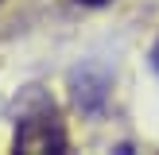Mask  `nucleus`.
Masks as SVG:
<instances>
[{"label":"nucleus","mask_w":159,"mask_h":155,"mask_svg":"<svg viewBox=\"0 0 159 155\" xmlns=\"http://www.w3.org/2000/svg\"><path fill=\"white\" fill-rule=\"evenodd\" d=\"M16 151H66V128L47 97H35V105L16 124Z\"/></svg>","instance_id":"f257e3e1"},{"label":"nucleus","mask_w":159,"mask_h":155,"mask_svg":"<svg viewBox=\"0 0 159 155\" xmlns=\"http://www.w3.org/2000/svg\"><path fill=\"white\" fill-rule=\"evenodd\" d=\"M152 66H155V70H159V43H155V46H152Z\"/></svg>","instance_id":"20e7f679"},{"label":"nucleus","mask_w":159,"mask_h":155,"mask_svg":"<svg viewBox=\"0 0 159 155\" xmlns=\"http://www.w3.org/2000/svg\"><path fill=\"white\" fill-rule=\"evenodd\" d=\"M78 4H85V8H101V4H113V0H78Z\"/></svg>","instance_id":"7ed1b4c3"},{"label":"nucleus","mask_w":159,"mask_h":155,"mask_svg":"<svg viewBox=\"0 0 159 155\" xmlns=\"http://www.w3.org/2000/svg\"><path fill=\"white\" fill-rule=\"evenodd\" d=\"M74 97H78V105L85 108V113H97L101 105H105V97H109V74L101 66H82V70H74Z\"/></svg>","instance_id":"f03ea898"},{"label":"nucleus","mask_w":159,"mask_h":155,"mask_svg":"<svg viewBox=\"0 0 159 155\" xmlns=\"http://www.w3.org/2000/svg\"><path fill=\"white\" fill-rule=\"evenodd\" d=\"M0 4H4V0H0Z\"/></svg>","instance_id":"39448f33"}]
</instances>
